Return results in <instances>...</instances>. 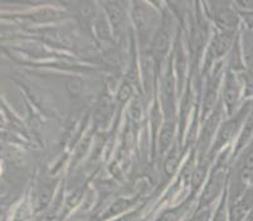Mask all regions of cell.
Returning <instances> with one entry per match:
<instances>
[{"mask_svg":"<svg viewBox=\"0 0 253 221\" xmlns=\"http://www.w3.org/2000/svg\"><path fill=\"white\" fill-rule=\"evenodd\" d=\"M236 185L234 191L229 192V201L238 199L245 191L253 187V140L242 149L236 167Z\"/></svg>","mask_w":253,"mask_h":221,"instance_id":"1","label":"cell"},{"mask_svg":"<svg viewBox=\"0 0 253 221\" xmlns=\"http://www.w3.org/2000/svg\"><path fill=\"white\" fill-rule=\"evenodd\" d=\"M225 184H227L225 165H218L214 171H213V174H211L209 181L207 183L201 197H199L198 207H211V205L222 193L223 188L225 187Z\"/></svg>","mask_w":253,"mask_h":221,"instance_id":"2","label":"cell"},{"mask_svg":"<svg viewBox=\"0 0 253 221\" xmlns=\"http://www.w3.org/2000/svg\"><path fill=\"white\" fill-rule=\"evenodd\" d=\"M242 79L243 74H237L232 69H229L225 75L223 97H224L225 107L229 114L233 113V110L237 108L241 94H242V89L245 87V80Z\"/></svg>","mask_w":253,"mask_h":221,"instance_id":"3","label":"cell"},{"mask_svg":"<svg viewBox=\"0 0 253 221\" xmlns=\"http://www.w3.org/2000/svg\"><path fill=\"white\" fill-rule=\"evenodd\" d=\"M253 210V187L228 202V221H243Z\"/></svg>","mask_w":253,"mask_h":221,"instance_id":"4","label":"cell"},{"mask_svg":"<svg viewBox=\"0 0 253 221\" xmlns=\"http://www.w3.org/2000/svg\"><path fill=\"white\" fill-rule=\"evenodd\" d=\"M215 9V23L222 28L223 32H234L238 18L237 14L229 8L228 4H214Z\"/></svg>","mask_w":253,"mask_h":221,"instance_id":"5","label":"cell"},{"mask_svg":"<svg viewBox=\"0 0 253 221\" xmlns=\"http://www.w3.org/2000/svg\"><path fill=\"white\" fill-rule=\"evenodd\" d=\"M192 209V199H188L183 204L171 209H167L156 218L155 221H185L189 218V210Z\"/></svg>","mask_w":253,"mask_h":221,"instance_id":"6","label":"cell"},{"mask_svg":"<svg viewBox=\"0 0 253 221\" xmlns=\"http://www.w3.org/2000/svg\"><path fill=\"white\" fill-rule=\"evenodd\" d=\"M233 37L234 32H223V33L218 34L214 38V40H213L211 52H209L211 58H217V57H220V55L224 54L231 48Z\"/></svg>","mask_w":253,"mask_h":221,"instance_id":"7","label":"cell"},{"mask_svg":"<svg viewBox=\"0 0 253 221\" xmlns=\"http://www.w3.org/2000/svg\"><path fill=\"white\" fill-rule=\"evenodd\" d=\"M135 202L132 200L128 199H119L111 205V206L106 210V213L103 214L102 216L100 218V221H109L111 219L117 218L121 214H125L126 211H128L131 207L134 206Z\"/></svg>","mask_w":253,"mask_h":221,"instance_id":"8","label":"cell"},{"mask_svg":"<svg viewBox=\"0 0 253 221\" xmlns=\"http://www.w3.org/2000/svg\"><path fill=\"white\" fill-rule=\"evenodd\" d=\"M106 11L109 14L112 27L119 32V29L124 25V11L117 3H105Z\"/></svg>","mask_w":253,"mask_h":221,"instance_id":"9","label":"cell"},{"mask_svg":"<svg viewBox=\"0 0 253 221\" xmlns=\"http://www.w3.org/2000/svg\"><path fill=\"white\" fill-rule=\"evenodd\" d=\"M34 207L33 204H29L28 201H24L15 209V213L13 215V221H29L33 216Z\"/></svg>","mask_w":253,"mask_h":221,"instance_id":"10","label":"cell"},{"mask_svg":"<svg viewBox=\"0 0 253 221\" xmlns=\"http://www.w3.org/2000/svg\"><path fill=\"white\" fill-rule=\"evenodd\" d=\"M174 132H175V128H174V124L167 122L163 127L162 133H160V140H159V145H160V151L165 152L168 149V147L171 145L172 138H174Z\"/></svg>","mask_w":253,"mask_h":221,"instance_id":"11","label":"cell"},{"mask_svg":"<svg viewBox=\"0 0 253 221\" xmlns=\"http://www.w3.org/2000/svg\"><path fill=\"white\" fill-rule=\"evenodd\" d=\"M169 36L167 32H162L156 36L154 40V54L156 57H163L169 48Z\"/></svg>","mask_w":253,"mask_h":221,"instance_id":"12","label":"cell"},{"mask_svg":"<svg viewBox=\"0 0 253 221\" xmlns=\"http://www.w3.org/2000/svg\"><path fill=\"white\" fill-rule=\"evenodd\" d=\"M178 162H179V151L176 147H174V148L169 152V155H168L167 160H165V163H164L165 172H167L169 176L170 175H172V172L175 171Z\"/></svg>","mask_w":253,"mask_h":221,"instance_id":"13","label":"cell"},{"mask_svg":"<svg viewBox=\"0 0 253 221\" xmlns=\"http://www.w3.org/2000/svg\"><path fill=\"white\" fill-rule=\"evenodd\" d=\"M185 221H211V207H197Z\"/></svg>","mask_w":253,"mask_h":221,"instance_id":"14","label":"cell"},{"mask_svg":"<svg viewBox=\"0 0 253 221\" xmlns=\"http://www.w3.org/2000/svg\"><path fill=\"white\" fill-rule=\"evenodd\" d=\"M131 93H132V91H131L130 84H128V83H124L119 91V100L121 101V102H126V101L130 98Z\"/></svg>","mask_w":253,"mask_h":221,"instance_id":"15","label":"cell"},{"mask_svg":"<svg viewBox=\"0 0 253 221\" xmlns=\"http://www.w3.org/2000/svg\"><path fill=\"white\" fill-rule=\"evenodd\" d=\"M243 221H253V210L248 214V216Z\"/></svg>","mask_w":253,"mask_h":221,"instance_id":"16","label":"cell"}]
</instances>
